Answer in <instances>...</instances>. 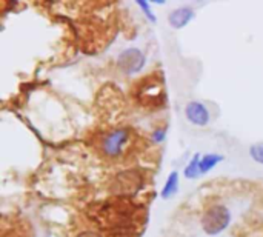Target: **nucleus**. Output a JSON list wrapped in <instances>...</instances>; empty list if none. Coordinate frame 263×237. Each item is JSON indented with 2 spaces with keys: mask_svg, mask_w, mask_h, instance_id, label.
Listing matches in <instances>:
<instances>
[{
  "mask_svg": "<svg viewBox=\"0 0 263 237\" xmlns=\"http://www.w3.org/2000/svg\"><path fill=\"white\" fill-rule=\"evenodd\" d=\"M231 219H233V216H231V211L228 210V207L216 204V205H211L208 210H205L200 225H202V230L205 234L219 236L230 227Z\"/></svg>",
  "mask_w": 263,
  "mask_h": 237,
  "instance_id": "obj_1",
  "label": "nucleus"
},
{
  "mask_svg": "<svg viewBox=\"0 0 263 237\" xmlns=\"http://www.w3.org/2000/svg\"><path fill=\"white\" fill-rule=\"evenodd\" d=\"M128 140H129L128 128H114L103 136L100 150L106 157L116 159L123 153V148L128 143Z\"/></svg>",
  "mask_w": 263,
  "mask_h": 237,
  "instance_id": "obj_2",
  "label": "nucleus"
},
{
  "mask_svg": "<svg viewBox=\"0 0 263 237\" xmlns=\"http://www.w3.org/2000/svg\"><path fill=\"white\" fill-rule=\"evenodd\" d=\"M117 65H119V68L125 74L133 76V74L140 72L145 68V65H146V56L143 54L142 49L131 46V48L123 49L117 56Z\"/></svg>",
  "mask_w": 263,
  "mask_h": 237,
  "instance_id": "obj_3",
  "label": "nucleus"
},
{
  "mask_svg": "<svg viewBox=\"0 0 263 237\" xmlns=\"http://www.w3.org/2000/svg\"><path fill=\"white\" fill-rule=\"evenodd\" d=\"M185 117L186 120L194 125V126H206L211 120V114L208 106L203 102L199 100H191L185 106Z\"/></svg>",
  "mask_w": 263,
  "mask_h": 237,
  "instance_id": "obj_4",
  "label": "nucleus"
},
{
  "mask_svg": "<svg viewBox=\"0 0 263 237\" xmlns=\"http://www.w3.org/2000/svg\"><path fill=\"white\" fill-rule=\"evenodd\" d=\"M116 184L122 194H137L139 190L143 187V180L137 171H122L117 176Z\"/></svg>",
  "mask_w": 263,
  "mask_h": 237,
  "instance_id": "obj_5",
  "label": "nucleus"
},
{
  "mask_svg": "<svg viewBox=\"0 0 263 237\" xmlns=\"http://www.w3.org/2000/svg\"><path fill=\"white\" fill-rule=\"evenodd\" d=\"M194 15L196 12L191 6H179L168 14V23L173 29H182L194 19Z\"/></svg>",
  "mask_w": 263,
  "mask_h": 237,
  "instance_id": "obj_6",
  "label": "nucleus"
},
{
  "mask_svg": "<svg viewBox=\"0 0 263 237\" xmlns=\"http://www.w3.org/2000/svg\"><path fill=\"white\" fill-rule=\"evenodd\" d=\"M177 190H179V173L177 171H173L166 177L160 196H162V199H170V197H173L177 193Z\"/></svg>",
  "mask_w": 263,
  "mask_h": 237,
  "instance_id": "obj_7",
  "label": "nucleus"
},
{
  "mask_svg": "<svg viewBox=\"0 0 263 237\" xmlns=\"http://www.w3.org/2000/svg\"><path fill=\"white\" fill-rule=\"evenodd\" d=\"M222 160H223V156H220V154H214V153L203 154L200 157V173L205 174V173L213 171Z\"/></svg>",
  "mask_w": 263,
  "mask_h": 237,
  "instance_id": "obj_8",
  "label": "nucleus"
},
{
  "mask_svg": "<svg viewBox=\"0 0 263 237\" xmlns=\"http://www.w3.org/2000/svg\"><path fill=\"white\" fill-rule=\"evenodd\" d=\"M200 154L197 153V154H194L193 157H191V160H190V163L185 167V170H183V176L186 177V179H190V180H193V179H197L202 173H200Z\"/></svg>",
  "mask_w": 263,
  "mask_h": 237,
  "instance_id": "obj_9",
  "label": "nucleus"
},
{
  "mask_svg": "<svg viewBox=\"0 0 263 237\" xmlns=\"http://www.w3.org/2000/svg\"><path fill=\"white\" fill-rule=\"evenodd\" d=\"M248 153H250V157H251L256 163H259V165H262L263 167V142H256V143H253V145L250 147Z\"/></svg>",
  "mask_w": 263,
  "mask_h": 237,
  "instance_id": "obj_10",
  "label": "nucleus"
},
{
  "mask_svg": "<svg viewBox=\"0 0 263 237\" xmlns=\"http://www.w3.org/2000/svg\"><path fill=\"white\" fill-rule=\"evenodd\" d=\"M136 5L142 9V12L145 14V17H146L151 23H156V22H157V17H156V14H154L153 9H151V3L143 2V0H137Z\"/></svg>",
  "mask_w": 263,
  "mask_h": 237,
  "instance_id": "obj_11",
  "label": "nucleus"
},
{
  "mask_svg": "<svg viewBox=\"0 0 263 237\" xmlns=\"http://www.w3.org/2000/svg\"><path fill=\"white\" fill-rule=\"evenodd\" d=\"M165 136H166V128H157L153 134H151V139L156 142V143H160L165 140Z\"/></svg>",
  "mask_w": 263,
  "mask_h": 237,
  "instance_id": "obj_12",
  "label": "nucleus"
},
{
  "mask_svg": "<svg viewBox=\"0 0 263 237\" xmlns=\"http://www.w3.org/2000/svg\"><path fill=\"white\" fill-rule=\"evenodd\" d=\"M76 237H102L99 233L96 231H83V233H79Z\"/></svg>",
  "mask_w": 263,
  "mask_h": 237,
  "instance_id": "obj_13",
  "label": "nucleus"
}]
</instances>
